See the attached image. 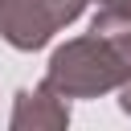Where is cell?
Masks as SVG:
<instances>
[{
    "mask_svg": "<svg viewBox=\"0 0 131 131\" xmlns=\"http://www.w3.org/2000/svg\"><path fill=\"white\" fill-rule=\"evenodd\" d=\"M131 78V20L94 16L90 33L61 45L49 61L45 86L61 98H90Z\"/></svg>",
    "mask_w": 131,
    "mask_h": 131,
    "instance_id": "cell-1",
    "label": "cell"
},
{
    "mask_svg": "<svg viewBox=\"0 0 131 131\" xmlns=\"http://www.w3.org/2000/svg\"><path fill=\"white\" fill-rule=\"evenodd\" d=\"M82 8L86 0H0V37L16 49H41Z\"/></svg>",
    "mask_w": 131,
    "mask_h": 131,
    "instance_id": "cell-2",
    "label": "cell"
},
{
    "mask_svg": "<svg viewBox=\"0 0 131 131\" xmlns=\"http://www.w3.org/2000/svg\"><path fill=\"white\" fill-rule=\"evenodd\" d=\"M102 16H123V20H131V0H102Z\"/></svg>",
    "mask_w": 131,
    "mask_h": 131,
    "instance_id": "cell-4",
    "label": "cell"
},
{
    "mask_svg": "<svg viewBox=\"0 0 131 131\" xmlns=\"http://www.w3.org/2000/svg\"><path fill=\"white\" fill-rule=\"evenodd\" d=\"M20 102H16V115H12V127H61L66 119H70V111H66V98L61 94H53L49 86H41L37 94H29V90H20L16 94Z\"/></svg>",
    "mask_w": 131,
    "mask_h": 131,
    "instance_id": "cell-3",
    "label": "cell"
}]
</instances>
